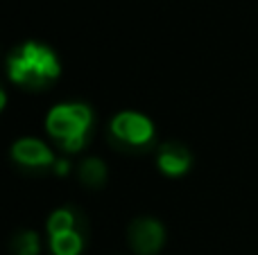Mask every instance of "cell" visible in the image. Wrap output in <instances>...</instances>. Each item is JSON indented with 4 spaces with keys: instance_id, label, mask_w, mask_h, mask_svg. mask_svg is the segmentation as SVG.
I'll list each match as a JSON object with an SVG mask.
<instances>
[{
    "instance_id": "cell-7",
    "label": "cell",
    "mask_w": 258,
    "mask_h": 255,
    "mask_svg": "<svg viewBox=\"0 0 258 255\" xmlns=\"http://www.w3.org/2000/svg\"><path fill=\"white\" fill-rule=\"evenodd\" d=\"M84 221L82 215L71 206L57 208L48 219V235H57V233H68V230H82Z\"/></svg>"
},
{
    "instance_id": "cell-2",
    "label": "cell",
    "mask_w": 258,
    "mask_h": 255,
    "mask_svg": "<svg viewBox=\"0 0 258 255\" xmlns=\"http://www.w3.org/2000/svg\"><path fill=\"white\" fill-rule=\"evenodd\" d=\"M45 129L63 152H80L93 129V111L80 102L57 104L45 117Z\"/></svg>"
},
{
    "instance_id": "cell-3",
    "label": "cell",
    "mask_w": 258,
    "mask_h": 255,
    "mask_svg": "<svg viewBox=\"0 0 258 255\" xmlns=\"http://www.w3.org/2000/svg\"><path fill=\"white\" fill-rule=\"evenodd\" d=\"M109 136L122 149H145L154 140V124L143 113L122 111L109 124Z\"/></svg>"
},
{
    "instance_id": "cell-1",
    "label": "cell",
    "mask_w": 258,
    "mask_h": 255,
    "mask_svg": "<svg viewBox=\"0 0 258 255\" xmlns=\"http://www.w3.org/2000/svg\"><path fill=\"white\" fill-rule=\"evenodd\" d=\"M7 72L9 79L21 88L41 90L50 86L61 72L57 54L43 43L27 41L21 43L7 59Z\"/></svg>"
},
{
    "instance_id": "cell-10",
    "label": "cell",
    "mask_w": 258,
    "mask_h": 255,
    "mask_svg": "<svg viewBox=\"0 0 258 255\" xmlns=\"http://www.w3.org/2000/svg\"><path fill=\"white\" fill-rule=\"evenodd\" d=\"M14 255H39L41 251V239L34 230H21L12 237V244H9Z\"/></svg>"
},
{
    "instance_id": "cell-6",
    "label": "cell",
    "mask_w": 258,
    "mask_h": 255,
    "mask_svg": "<svg viewBox=\"0 0 258 255\" xmlns=\"http://www.w3.org/2000/svg\"><path fill=\"white\" fill-rule=\"evenodd\" d=\"M190 152L179 143H168L159 149V167L165 176H181L190 167Z\"/></svg>"
},
{
    "instance_id": "cell-5",
    "label": "cell",
    "mask_w": 258,
    "mask_h": 255,
    "mask_svg": "<svg viewBox=\"0 0 258 255\" xmlns=\"http://www.w3.org/2000/svg\"><path fill=\"white\" fill-rule=\"evenodd\" d=\"M12 158L18 167H25V170H30V172L54 170V163H57L52 149L39 138L16 140L12 147Z\"/></svg>"
},
{
    "instance_id": "cell-8",
    "label": "cell",
    "mask_w": 258,
    "mask_h": 255,
    "mask_svg": "<svg viewBox=\"0 0 258 255\" xmlns=\"http://www.w3.org/2000/svg\"><path fill=\"white\" fill-rule=\"evenodd\" d=\"M82 248H84L82 230H68V233L50 235V251H52V255H80Z\"/></svg>"
},
{
    "instance_id": "cell-4",
    "label": "cell",
    "mask_w": 258,
    "mask_h": 255,
    "mask_svg": "<svg viewBox=\"0 0 258 255\" xmlns=\"http://www.w3.org/2000/svg\"><path fill=\"white\" fill-rule=\"evenodd\" d=\"M127 239L136 255H156L165 242V228L152 217H138L129 224Z\"/></svg>"
},
{
    "instance_id": "cell-11",
    "label": "cell",
    "mask_w": 258,
    "mask_h": 255,
    "mask_svg": "<svg viewBox=\"0 0 258 255\" xmlns=\"http://www.w3.org/2000/svg\"><path fill=\"white\" fill-rule=\"evenodd\" d=\"M5 104H7V93H5V88H3V86H0V113H3Z\"/></svg>"
},
{
    "instance_id": "cell-9",
    "label": "cell",
    "mask_w": 258,
    "mask_h": 255,
    "mask_svg": "<svg viewBox=\"0 0 258 255\" xmlns=\"http://www.w3.org/2000/svg\"><path fill=\"white\" fill-rule=\"evenodd\" d=\"M77 176H80L82 185H86V188H102L104 181H107V167L100 158H86V161L80 163Z\"/></svg>"
}]
</instances>
